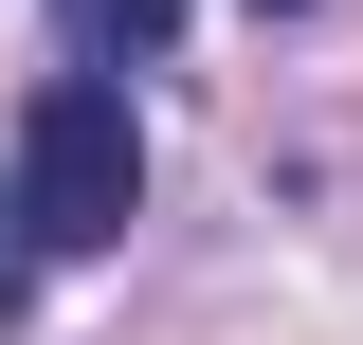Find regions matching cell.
<instances>
[{
    "label": "cell",
    "instance_id": "6da1fadb",
    "mask_svg": "<svg viewBox=\"0 0 363 345\" xmlns=\"http://www.w3.org/2000/svg\"><path fill=\"white\" fill-rule=\"evenodd\" d=\"M145 200V128H128V91L109 73H55L37 91V128H18V218H37V255H109Z\"/></svg>",
    "mask_w": 363,
    "mask_h": 345
},
{
    "label": "cell",
    "instance_id": "7a4b0ae2",
    "mask_svg": "<svg viewBox=\"0 0 363 345\" xmlns=\"http://www.w3.org/2000/svg\"><path fill=\"white\" fill-rule=\"evenodd\" d=\"M73 18V73H109V55H164L182 37V0H55Z\"/></svg>",
    "mask_w": 363,
    "mask_h": 345
},
{
    "label": "cell",
    "instance_id": "3957f363",
    "mask_svg": "<svg viewBox=\"0 0 363 345\" xmlns=\"http://www.w3.org/2000/svg\"><path fill=\"white\" fill-rule=\"evenodd\" d=\"M37 291V218H18V182H0V309Z\"/></svg>",
    "mask_w": 363,
    "mask_h": 345
},
{
    "label": "cell",
    "instance_id": "277c9868",
    "mask_svg": "<svg viewBox=\"0 0 363 345\" xmlns=\"http://www.w3.org/2000/svg\"><path fill=\"white\" fill-rule=\"evenodd\" d=\"M255 18H291V0H255Z\"/></svg>",
    "mask_w": 363,
    "mask_h": 345
}]
</instances>
